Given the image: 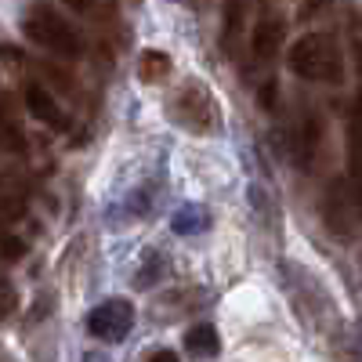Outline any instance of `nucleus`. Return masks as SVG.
<instances>
[{"label":"nucleus","mask_w":362,"mask_h":362,"mask_svg":"<svg viewBox=\"0 0 362 362\" xmlns=\"http://www.w3.org/2000/svg\"><path fill=\"white\" fill-rule=\"evenodd\" d=\"M22 33H25L29 44H37L40 51L58 54V58H69V62L83 54V37L76 33L73 22L62 11L47 4V0H33V4L25 8Z\"/></svg>","instance_id":"f257e3e1"},{"label":"nucleus","mask_w":362,"mask_h":362,"mask_svg":"<svg viewBox=\"0 0 362 362\" xmlns=\"http://www.w3.org/2000/svg\"><path fill=\"white\" fill-rule=\"evenodd\" d=\"M286 66L293 76L308 83H341L344 80V54L329 33H305L286 51Z\"/></svg>","instance_id":"f03ea898"},{"label":"nucleus","mask_w":362,"mask_h":362,"mask_svg":"<svg viewBox=\"0 0 362 362\" xmlns=\"http://www.w3.org/2000/svg\"><path fill=\"white\" fill-rule=\"evenodd\" d=\"M167 116L181 131L199 134V138L221 131V109L203 80H185L181 87H174V95L167 98Z\"/></svg>","instance_id":"7ed1b4c3"},{"label":"nucleus","mask_w":362,"mask_h":362,"mask_svg":"<svg viewBox=\"0 0 362 362\" xmlns=\"http://www.w3.org/2000/svg\"><path fill=\"white\" fill-rule=\"evenodd\" d=\"M134 329V305L127 297H109L87 312V334L102 344H119Z\"/></svg>","instance_id":"20e7f679"},{"label":"nucleus","mask_w":362,"mask_h":362,"mask_svg":"<svg viewBox=\"0 0 362 362\" xmlns=\"http://www.w3.org/2000/svg\"><path fill=\"white\" fill-rule=\"evenodd\" d=\"M293 153H297V163L312 170L319 153H322V116L319 112H305L293 127Z\"/></svg>","instance_id":"39448f33"},{"label":"nucleus","mask_w":362,"mask_h":362,"mask_svg":"<svg viewBox=\"0 0 362 362\" xmlns=\"http://www.w3.org/2000/svg\"><path fill=\"white\" fill-rule=\"evenodd\" d=\"M348 174H351V192L355 206L362 210V90L348 116Z\"/></svg>","instance_id":"423d86ee"},{"label":"nucleus","mask_w":362,"mask_h":362,"mask_svg":"<svg viewBox=\"0 0 362 362\" xmlns=\"http://www.w3.org/2000/svg\"><path fill=\"white\" fill-rule=\"evenodd\" d=\"M25 109L33 112L40 124H47V127H54V131H66L69 127V116H66V109L54 102V95L47 87H40V83H29L25 87Z\"/></svg>","instance_id":"0eeeda50"},{"label":"nucleus","mask_w":362,"mask_h":362,"mask_svg":"<svg viewBox=\"0 0 362 362\" xmlns=\"http://www.w3.org/2000/svg\"><path fill=\"white\" fill-rule=\"evenodd\" d=\"M283 47V22L279 18H261L254 25V37H250V51L257 62H272Z\"/></svg>","instance_id":"6e6552de"},{"label":"nucleus","mask_w":362,"mask_h":362,"mask_svg":"<svg viewBox=\"0 0 362 362\" xmlns=\"http://www.w3.org/2000/svg\"><path fill=\"white\" fill-rule=\"evenodd\" d=\"M185 351L196 355V358H214L221 351V337H218V329L210 326V322H196L185 329Z\"/></svg>","instance_id":"1a4fd4ad"},{"label":"nucleus","mask_w":362,"mask_h":362,"mask_svg":"<svg viewBox=\"0 0 362 362\" xmlns=\"http://www.w3.org/2000/svg\"><path fill=\"white\" fill-rule=\"evenodd\" d=\"M174 232L177 235H199V232H206L210 228V210L206 206H199V203H185L174 214Z\"/></svg>","instance_id":"9d476101"},{"label":"nucleus","mask_w":362,"mask_h":362,"mask_svg":"<svg viewBox=\"0 0 362 362\" xmlns=\"http://www.w3.org/2000/svg\"><path fill=\"white\" fill-rule=\"evenodd\" d=\"M243 22H247V0H225V51L235 54V44L243 37Z\"/></svg>","instance_id":"9b49d317"},{"label":"nucleus","mask_w":362,"mask_h":362,"mask_svg":"<svg viewBox=\"0 0 362 362\" xmlns=\"http://www.w3.org/2000/svg\"><path fill=\"white\" fill-rule=\"evenodd\" d=\"M138 76H141L145 83L167 80V76H170V54H167V51H156V47L141 51V58H138Z\"/></svg>","instance_id":"f8f14e48"},{"label":"nucleus","mask_w":362,"mask_h":362,"mask_svg":"<svg viewBox=\"0 0 362 362\" xmlns=\"http://www.w3.org/2000/svg\"><path fill=\"white\" fill-rule=\"evenodd\" d=\"M344 199H348L344 185H334L326 192V221H329V228H337L341 235L351 232V218H344Z\"/></svg>","instance_id":"ddd939ff"},{"label":"nucleus","mask_w":362,"mask_h":362,"mask_svg":"<svg viewBox=\"0 0 362 362\" xmlns=\"http://www.w3.org/2000/svg\"><path fill=\"white\" fill-rule=\"evenodd\" d=\"M0 153H4V156L25 153V134H22V127L15 124L4 109H0Z\"/></svg>","instance_id":"4468645a"},{"label":"nucleus","mask_w":362,"mask_h":362,"mask_svg":"<svg viewBox=\"0 0 362 362\" xmlns=\"http://www.w3.org/2000/svg\"><path fill=\"white\" fill-rule=\"evenodd\" d=\"M66 4H69L73 11L87 15V18H102V15L112 11V0H66Z\"/></svg>","instance_id":"2eb2a0df"},{"label":"nucleus","mask_w":362,"mask_h":362,"mask_svg":"<svg viewBox=\"0 0 362 362\" xmlns=\"http://www.w3.org/2000/svg\"><path fill=\"white\" fill-rule=\"evenodd\" d=\"M145 268H148V272H138V286H153V279L163 276V257L148 254V257H145Z\"/></svg>","instance_id":"dca6fc26"},{"label":"nucleus","mask_w":362,"mask_h":362,"mask_svg":"<svg viewBox=\"0 0 362 362\" xmlns=\"http://www.w3.org/2000/svg\"><path fill=\"white\" fill-rule=\"evenodd\" d=\"M15 312V293L8 290V283H0V319H8Z\"/></svg>","instance_id":"f3484780"},{"label":"nucleus","mask_w":362,"mask_h":362,"mask_svg":"<svg viewBox=\"0 0 362 362\" xmlns=\"http://www.w3.org/2000/svg\"><path fill=\"white\" fill-rule=\"evenodd\" d=\"M148 362H181L174 351H167V348H160V351H153V355H148Z\"/></svg>","instance_id":"a211bd4d"},{"label":"nucleus","mask_w":362,"mask_h":362,"mask_svg":"<svg viewBox=\"0 0 362 362\" xmlns=\"http://www.w3.org/2000/svg\"><path fill=\"white\" fill-rule=\"evenodd\" d=\"M355 66H358V76H362V33L355 37Z\"/></svg>","instance_id":"6ab92c4d"},{"label":"nucleus","mask_w":362,"mask_h":362,"mask_svg":"<svg viewBox=\"0 0 362 362\" xmlns=\"http://www.w3.org/2000/svg\"><path fill=\"white\" fill-rule=\"evenodd\" d=\"M0 362H11V355H8L4 348H0Z\"/></svg>","instance_id":"aec40b11"}]
</instances>
